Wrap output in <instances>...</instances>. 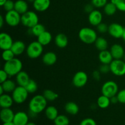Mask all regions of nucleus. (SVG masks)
<instances>
[{
    "mask_svg": "<svg viewBox=\"0 0 125 125\" xmlns=\"http://www.w3.org/2000/svg\"><path fill=\"white\" fill-rule=\"evenodd\" d=\"M65 111L68 114L72 115H75L78 114L79 111V107L76 103L73 101H69L65 105Z\"/></svg>",
    "mask_w": 125,
    "mask_h": 125,
    "instance_id": "26",
    "label": "nucleus"
},
{
    "mask_svg": "<svg viewBox=\"0 0 125 125\" xmlns=\"http://www.w3.org/2000/svg\"><path fill=\"white\" fill-rule=\"evenodd\" d=\"M13 122L15 125H26L29 122V115L23 111L16 112Z\"/></svg>",
    "mask_w": 125,
    "mask_h": 125,
    "instance_id": "14",
    "label": "nucleus"
},
{
    "mask_svg": "<svg viewBox=\"0 0 125 125\" xmlns=\"http://www.w3.org/2000/svg\"><path fill=\"white\" fill-rule=\"evenodd\" d=\"M29 93L24 87L17 86L12 92V96L15 103L20 104L26 101Z\"/></svg>",
    "mask_w": 125,
    "mask_h": 125,
    "instance_id": "7",
    "label": "nucleus"
},
{
    "mask_svg": "<svg viewBox=\"0 0 125 125\" xmlns=\"http://www.w3.org/2000/svg\"><path fill=\"white\" fill-rule=\"evenodd\" d=\"M39 18L35 12L28 10L24 14L21 15V23L28 28H31L39 23Z\"/></svg>",
    "mask_w": 125,
    "mask_h": 125,
    "instance_id": "5",
    "label": "nucleus"
},
{
    "mask_svg": "<svg viewBox=\"0 0 125 125\" xmlns=\"http://www.w3.org/2000/svg\"><path fill=\"white\" fill-rule=\"evenodd\" d=\"M78 36L81 41L87 45L94 43L98 38L97 33L92 28L85 27L80 29Z\"/></svg>",
    "mask_w": 125,
    "mask_h": 125,
    "instance_id": "2",
    "label": "nucleus"
},
{
    "mask_svg": "<svg viewBox=\"0 0 125 125\" xmlns=\"http://www.w3.org/2000/svg\"><path fill=\"white\" fill-rule=\"evenodd\" d=\"M10 49L15 56H20L26 50V46L23 41L17 40L13 42V43Z\"/></svg>",
    "mask_w": 125,
    "mask_h": 125,
    "instance_id": "19",
    "label": "nucleus"
},
{
    "mask_svg": "<svg viewBox=\"0 0 125 125\" xmlns=\"http://www.w3.org/2000/svg\"><path fill=\"white\" fill-rule=\"evenodd\" d=\"M57 57L56 53L52 51H48L43 54L42 57V62L48 66L53 65L57 62Z\"/></svg>",
    "mask_w": 125,
    "mask_h": 125,
    "instance_id": "18",
    "label": "nucleus"
},
{
    "mask_svg": "<svg viewBox=\"0 0 125 125\" xmlns=\"http://www.w3.org/2000/svg\"><path fill=\"white\" fill-rule=\"evenodd\" d=\"M13 43L12 37L6 32L0 34V48L1 50H6L10 49Z\"/></svg>",
    "mask_w": 125,
    "mask_h": 125,
    "instance_id": "12",
    "label": "nucleus"
},
{
    "mask_svg": "<svg viewBox=\"0 0 125 125\" xmlns=\"http://www.w3.org/2000/svg\"><path fill=\"white\" fill-rule=\"evenodd\" d=\"M92 76L96 81H100L101 79V72L99 70H95L92 73Z\"/></svg>",
    "mask_w": 125,
    "mask_h": 125,
    "instance_id": "46",
    "label": "nucleus"
},
{
    "mask_svg": "<svg viewBox=\"0 0 125 125\" xmlns=\"http://www.w3.org/2000/svg\"><path fill=\"white\" fill-rule=\"evenodd\" d=\"M1 85L3 88L5 93L12 92L17 87L15 83L12 79H7L2 83H1Z\"/></svg>",
    "mask_w": 125,
    "mask_h": 125,
    "instance_id": "30",
    "label": "nucleus"
},
{
    "mask_svg": "<svg viewBox=\"0 0 125 125\" xmlns=\"http://www.w3.org/2000/svg\"><path fill=\"white\" fill-rule=\"evenodd\" d=\"M4 21H5V19L3 18L2 15L0 16V27L2 28L3 26V24H4Z\"/></svg>",
    "mask_w": 125,
    "mask_h": 125,
    "instance_id": "48",
    "label": "nucleus"
},
{
    "mask_svg": "<svg viewBox=\"0 0 125 125\" xmlns=\"http://www.w3.org/2000/svg\"><path fill=\"white\" fill-rule=\"evenodd\" d=\"M114 59H123L125 52L123 46L120 44H114L110 50Z\"/></svg>",
    "mask_w": 125,
    "mask_h": 125,
    "instance_id": "15",
    "label": "nucleus"
},
{
    "mask_svg": "<svg viewBox=\"0 0 125 125\" xmlns=\"http://www.w3.org/2000/svg\"><path fill=\"white\" fill-rule=\"evenodd\" d=\"M2 7H3L4 9L7 12L14 10L15 2H13L12 0H7Z\"/></svg>",
    "mask_w": 125,
    "mask_h": 125,
    "instance_id": "39",
    "label": "nucleus"
},
{
    "mask_svg": "<svg viewBox=\"0 0 125 125\" xmlns=\"http://www.w3.org/2000/svg\"><path fill=\"white\" fill-rule=\"evenodd\" d=\"M52 37L50 32L45 31L37 37V41L43 46L49 45L52 41Z\"/></svg>",
    "mask_w": 125,
    "mask_h": 125,
    "instance_id": "25",
    "label": "nucleus"
},
{
    "mask_svg": "<svg viewBox=\"0 0 125 125\" xmlns=\"http://www.w3.org/2000/svg\"><path fill=\"white\" fill-rule=\"evenodd\" d=\"M27 1H28V2H32V3H33V2H34V1H35V0H27Z\"/></svg>",
    "mask_w": 125,
    "mask_h": 125,
    "instance_id": "54",
    "label": "nucleus"
},
{
    "mask_svg": "<svg viewBox=\"0 0 125 125\" xmlns=\"http://www.w3.org/2000/svg\"><path fill=\"white\" fill-rule=\"evenodd\" d=\"M15 125L13 123V122H7V123H3V125Z\"/></svg>",
    "mask_w": 125,
    "mask_h": 125,
    "instance_id": "51",
    "label": "nucleus"
},
{
    "mask_svg": "<svg viewBox=\"0 0 125 125\" xmlns=\"http://www.w3.org/2000/svg\"><path fill=\"white\" fill-rule=\"evenodd\" d=\"M23 63L18 58L15 57L13 59L5 62L3 69L6 71L9 76H16L18 73L22 71Z\"/></svg>",
    "mask_w": 125,
    "mask_h": 125,
    "instance_id": "3",
    "label": "nucleus"
},
{
    "mask_svg": "<svg viewBox=\"0 0 125 125\" xmlns=\"http://www.w3.org/2000/svg\"><path fill=\"white\" fill-rule=\"evenodd\" d=\"M103 8L104 13L108 16L114 15L116 13L117 10H118L116 5L111 2H107Z\"/></svg>",
    "mask_w": 125,
    "mask_h": 125,
    "instance_id": "32",
    "label": "nucleus"
},
{
    "mask_svg": "<svg viewBox=\"0 0 125 125\" xmlns=\"http://www.w3.org/2000/svg\"><path fill=\"white\" fill-rule=\"evenodd\" d=\"M50 4V0H35L33 2V7L35 10L42 12L48 9Z\"/></svg>",
    "mask_w": 125,
    "mask_h": 125,
    "instance_id": "17",
    "label": "nucleus"
},
{
    "mask_svg": "<svg viewBox=\"0 0 125 125\" xmlns=\"http://www.w3.org/2000/svg\"><path fill=\"white\" fill-rule=\"evenodd\" d=\"M110 100H111V103L112 104H117V103H118V98H117V95L111 97V98H110Z\"/></svg>",
    "mask_w": 125,
    "mask_h": 125,
    "instance_id": "47",
    "label": "nucleus"
},
{
    "mask_svg": "<svg viewBox=\"0 0 125 125\" xmlns=\"http://www.w3.org/2000/svg\"><path fill=\"white\" fill-rule=\"evenodd\" d=\"M125 28L117 23H114L109 26L108 33L111 36L115 39L122 38Z\"/></svg>",
    "mask_w": 125,
    "mask_h": 125,
    "instance_id": "11",
    "label": "nucleus"
},
{
    "mask_svg": "<svg viewBox=\"0 0 125 125\" xmlns=\"http://www.w3.org/2000/svg\"><path fill=\"white\" fill-rule=\"evenodd\" d=\"M89 21L91 25L97 26L99 24L102 23L103 14L98 10H94L89 14Z\"/></svg>",
    "mask_w": 125,
    "mask_h": 125,
    "instance_id": "13",
    "label": "nucleus"
},
{
    "mask_svg": "<svg viewBox=\"0 0 125 125\" xmlns=\"http://www.w3.org/2000/svg\"><path fill=\"white\" fill-rule=\"evenodd\" d=\"M24 87L26 88L29 94H34L37 90L38 85L35 81L31 79Z\"/></svg>",
    "mask_w": 125,
    "mask_h": 125,
    "instance_id": "35",
    "label": "nucleus"
},
{
    "mask_svg": "<svg viewBox=\"0 0 125 125\" xmlns=\"http://www.w3.org/2000/svg\"><path fill=\"white\" fill-rule=\"evenodd\" d=\"M47 102L43 95H35L29 103V111L35 114L41 113L47 107Z\"/></svg>",
    "mask_w": 125,
    "mask_h": 125,
    "instance_id": "1",
    "label": "nucleus"
},
{
    "mask_svg": "<svg viewBox=\"0 0 125 125\" xmlns=\"http://www.w3.org/2000/svg\"><path fill=\"white\" fill-rule=\"evenodd\" d=\"M30 79L29 74L24 71H21L16 75V82L20 86L25 87Z\"/></svg>",
    "mask_w": 125,
    "mask_h": 125,
    "instance_id": "23",
    "label": "nucleus"
},
{
    "mask_svg": "<svg viewBox=\"0 0 125 125\" xmlns=\"http://www.w3.org/2000/svg\"><path fill=\"white\" fill-rule=\"evenodd\" d=\"M94 43L96 48L100 51L106 50L108 47V42L103 37H98Z\"/></svg>",
    "mask_w": 125,
    "mask_h": 125,
    "instance_id": "29",
    "label": "nucleus"
},
{
    "mask_svg": "<svg viewBox=\"0 0 125 125\" xmlns=\"http://www.w3.org/2000/svg\"><path fill=\"white\" fill-rule=\"evenodd\" d=\"M45 31H46V29H45V27L44 26V25L39 23L32 28H29L28 32L30 35H34V36L38 37L40 34H42Z\"/></svg>",
    "mask_w": 125,
    "mask_h": 125,
    "instance_id": "28",
    "label": "nucleus"
},
{
    "mask_svg": "<svg viewBox=\"0 0 125 125\" xmlns=\"http://www.w3.org/2000/svg\"><path fill=\"white\" fill-rule=\"evenodd\" d=\"M43 46L39 42L34 41L29 43L26 47V52L29 58L32 59H37L40 57L43 51Z\"/></svg>",
    "mask_w": 125,
    "mask_h": 125,
    "instance_id": "4",
    "label": "nucleus"
},
{
    "mask_svg": "<svg viewBox=\"0 0 125 125\" xmlns=\"http://www.w3.org/2000/svg\"><path fill=\"white\" fill-rule=\"evenodd\" d=\"M15 56V55L14 54L13 51L11 50V49L3 50V51H2V58L5 61V62L14 59Z\"/></svg>",
    "mask_w": 125,
    "mask_h": 125,
    "instance_id": "36",
    "label": "nucleus"
},
{
    "mask_svg": "<svg viewBox=\"0 0 125 125\" xmlns=\"http://www.w3.org/2000/svg\"><path fill=\"white\" fill-rule=\"evenodd\" d=\"M13 102L12 96L9 94H4L0 95V106L1 108H10Z\"/></svg>",
    "mask_w": 125,
    "mask_h": 125,
    "instance_id": "22",
    "label": "nucleus"
},
{
    "mask_svg": "<svg viewBox=\"0 0 125 125\" xmlns=\"http://www.w3.org/2000/svg\"><path fill=\"white\" fill-rule=\"evenodd\" d=\"M118 92V84L114 81H108L103 84L101 87L102 95L111 98L117 95Z\"/></svg>",
    "mask_w": 125,
    "mask_h": 125,
    "instance_id": "6",
    "label": "nucleus"
},
{
    "mask_svg": "<svg viewBox=\"0 0 125 125\" xmlns=\"http://www.w3.org/2000/svg\"><path fill=\"white\" fill-rule=\"evenodd\" d=\"M43 95L48 101H54L57 100L59 97V95L57 93L50 89H46L44 90Z\"/></svg>",
    "mask_w": 125,
    "mask_h": 125,
    "instance_id": "33",
    "label": "nucleus"
},
{
    "mask_svg": "<svg viewBox=\"0 0 125 125\" xmlns=\"http://www.w3.org/2000/svg\"><path fill=\"white\" fill-rule=\"evenodd\" d=\"M111 103L110 98L103 95L99 96L97 100V106L101 109L107 108L111 104Z\"/></svg>",
    "mask_w": 125,
    "mask_h": 125,
    "instance_id": "31",
    "label": "nucleus"
},
{
    "mask_svg": "<svg viewBox=\"0 0 125 125\" xmlns=\"http://www.w3.org/2000/svg\"><path fill=\"white\" fill-rule=\"evenodd\" d=\"M96 29L99 32L105 34L106 32H108L109 26H107L106 23H104L102 22L96 26Z\"/></svg>",
    "mask_w": 125,
    "mask_h": 125,
    "instance_id": "40",
    "label": "nucleus"
},
{
    "mask_svg": "<svg viewBox=\"0 0 125 125\" xmlns=\"http://www.w3.org/2000/svg\"><path fill=\"white\" fill-rule=\"evenodd\" d=\"M5 94L4 92V90L3 88H2V87L1 86V85H0V95H2V94Z\"/></svg>",
    "mask_w": 125,
    "mask_h": 125,
    "instance_id": "49",
    "label": "nucleus"
},
{
    "mask_svg": "<svg viewBox=\"0 0 125 125\" xmlns=\"http://www.w3.org/2000/svg\"><path fill=\"white\" fill-rule=\"evenodd\" d=\"M15 10L21 15L28 11V4L24 0H17L15 2Z\"/></svg>",
    "mask_w": 125,
    "mask_h": 125,
    "instance_id": "24",
    "label": "nucleus"
},
{
    "mask_svg": "<svg viewBox=\"0 0 125 125\" xmlns=\"http://www.w3.org/2000/svg\"><path fill=\"white\" fill-rule=\"evenodd\" d=\"M54 42L56 46L59 48H64L68 44V39L65 34L59 33L55 37Z\"/></svg>",
    "mask_w": 125,
    "mask_h": 125,
    "instance_id": "20",
    "label": "nucleus"
},
{
    "mask_svg": "<svg viewBox=\"0 0 125 125\" xmlns=\"http://www.w3.org/2000/svg\"><path fill=\"white\" fill-rule=\"evenodd\" d=\"M94 6L91 3L90 4H86L84 7V11H85L86 13H90L94 10Z\"/></svg>",
    "mask_w": 125,
    "mask_h": 125,
    "instance_id": "45",
    "label": "nucleus"
},
{
    "mask_svg": "<svg viewBox=\"0 0 125 125\" xmlns=\"http://www.w3.org/2000/svg\"><path fill=\"white\" fill-rule=\"evenodd\" d=\"M7 1V0H0V6L2 7Z\"/></svg>",
    "mask_w": 125,
    "mask_h": 125,
    "instance_id": "50",
    "label": "nucleus"
},
{
    "mask_svg": "<svg viewBox=\"0 0 125 125\" xmlns=\"http://www.w3.org/2000/svg\"><path fill=\"white\" fill-rule=\"evenodd\" d=\"M9 76V74H7V72L4 69H2L0 70V83H2L8 79V77Z\"/></svg>",
    "mask_w": 125,
    "mask_h": 125,
    "instance_id": "44",
    "label": "nucleus"
},
{
    "mask_svg": "<svg viewBox=\"0 0 125 125\" xmlns=\"http://www.w3.org/2000/svg\"><path fill=\"white\" fill-rule=\"evenodd\" d=\"M21 15L15 10L7 12L5 15V22L7 25L11 27L17 26L21 23Z\"/></svg>",
    "mask_w": 125,
    "mask_h": 125,
    "instance_id": "9",
    "label": "nucleus"
},
{
    "mask_svg": "<svg viewBox=\"0 0 125 125\" xmlns=\"http://www.w3.org/2000/svg\"><path fill=\"white\" fill-rule=\"evenodd\" d=\"M15 114L10 108H2L0 112V118L3 123L13 122Z\"/></svg>",
    "mask_w": 125,
    "mask_h": 125,
    "instance_id": "16",
    "label": "nucleus"
},
{
    "mask_svg": "<svg viewBox=\"0 0 125 125\" xmlns=\"http://www.w3.org/2000/svg\"><path fill=\"white\" fill-rule=\"evenodd\" d=\"M88 76L85 72L79 71L73 76L72 83L73 85L77 88H82L85 86L88 82Z\"/></svg>",
    "mask_w": 125,
    "mask_h": 125,
    "instance_id": "10",
    "label": "nucleus"
},
{
    "mask_svg": "<svg viewBox=\"0 0 125 125\" xmlns=\"http://www.w3.org/2000/svg\"><path fill=\"white\" fill-rule=\"evenodd\" d=\"M45 115L46 118L51 121H54L59 115L58 110L53 106H50L46 107L45 110Z\"/></svg>",
    "mask_w": 125,
    "mask_h": 125,
    "instance_id": "27",
    "label": "nucleus"
},
{
    "mask_svg": "<svg viewBox=\"0 0 125 125\" xmlns=\"http://www.w3.org/2000/svg\"><path fill=\"white\" fill-rule=\"evenodd\" d=\"M111 2L116 5L118 10L125 12V0H111Z\"/></svg>",
    "mask_w": 125,
    "mask_h": 125,
    "instance_id": "37",
    "label": "nucleus"
},
{
    "mask_svg": "<svg viewBox=\"0 0 125 125\" xmlns=\"http://www.w3.org/2000/svg\"><path fill=\"white\" fill-rule=\"evenodd\" d=\"M99 71L103 74H106L111 72V68H110V65L109 64H102L100 67Z\"/></svg>",
    "mask_w": 125,
    "mask_h": 125,
    "instance_id": "43",
    "label": "nucleus"
},
{
    "mask_svg": "<svg viewBox=\"0 0 125 125\" xmlns=\"http://www.w3.org/2000/svg\"><path fill=\"white\" fill-rule=\"evenodd\" d=\"M54 125H69L70 120L65 115H59L54 120Z\"/></svg>",
    "mask_w": 125,
    "mask_h": 125,
    "instance_id": "34",
    "label": "nucleus"
},
{
    "mask_svg": "<svg viewBox=\"0 0 125 125\" xmlns=\"http://www.w3.org/2000/svg\"><path fill=\"white\" fill-rule=\"evenodd\" d=\"M98 58L100 62L102 64L110 65V63L114 60V58L112 57L111 51H108L107 50L100 51L98 55Z\"/></svg>",
    "mask_w": 125,
    "mask_h": 125,
    "instance_id": "21",
    "label": "nucleus"
},
{
    "mask_svg": "<svg viewBox=\"0 0 125 125\" xmlns=\"http://www.w3.org/2000/svg\"><path fill=\"white\" fill-rule=\"evenodd\" d=\"M122 39H123V40H124V42H125V31H124V32H123V36H122Z\"/></svg>",
    "mask_w": 125,
    "mask_h": 125,
    "instance_id": "53",
    "label": "nucleus"
},
{
    "mask_svg": "<svg viewBox=\"0 0 125 125\" xmlns=\"http://www.w3.org/2000/svg\"><path fill=\"white\" fill-rule=\"evenodd\" d=\"M111 72L117 76L125 74V62L123 59H114L110 63Z\"/></svg>",
    "mask_w": 125,
    "mask_h": 125,
    "instance_id": "8",
    "label": "nucleus"
},
{
    "mask_svg": "<svg viewBox=\"0 0 125 125\" xmlns=\"http://www.w3.org/2000/svg\"><path fill=\"white\" fill-rule=\"evenodd\" d=\"M118 103L122 104H125V89H123L118 91L117 94Z\"/></svg>",
    "mask_w": 125,
    "mask_h": 125,
    "instance_id": "41",
    "label": "nucleus"
},
{
    "mask_svg": "<svg viewBox=\"0 0 125 125\" xmlns=\"http://www.w3.org/2000/svg\"><path fill=\"white\" fill-rule=\"evenodd\" d=\"M26 125H36V124H35V123H34V122H29Z\"/></svg>",
    "mask_w": 125,
    "mask_h": 125,
    "instance_id": "52",
    "label": "nucleus"
},
{
    "mask_svg": "<svg viewBox=\"0 0 125 125\" xmlns=\"http://www.w3.org/2000/svg\"><path fill=\"white\" fill-rule=\"evenodd\" d=\"M123 61H124L125 62V54L124 56H123Z\"/></svg>",
    "mask_w": 125,
    "mask_h": 125,
    "instance_id": "55",
    "label": "nucleus"
},
{
    "mask_svg": "<svg viewBox=\"0 0 125 125\" xmlns=\"http://www.w3.org/2000/svg\"><path fill=\"white\" fill-rule=\"evenodd\" d=\"M79 125H96V123L93 118H86L81 122Z\"/></svg>",
    "mask_w": 125,
    "mask_h": 125,
    "instance_id": "42",
    "label": "nucleus"
},
{
    "mask_svg": "<svg viewBox=\"0 0 125 125\" xmlns=\"http://www.w3.org/2000/svg\"><path fill=\"white\" fill-rule=\"evenodd\" d=\"M107 3V0H91V4L96 8H102Z\"/></svg>",
    "mask_w": 125,
    "mask_h": 125,
    "instance_id": "38",
    "label": "nucleus"
}]
</instances>
